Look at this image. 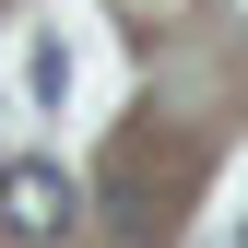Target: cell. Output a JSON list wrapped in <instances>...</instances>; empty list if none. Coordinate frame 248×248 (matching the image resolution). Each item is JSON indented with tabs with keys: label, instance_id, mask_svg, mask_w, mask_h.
Here are the masks:
<instances>
[{
	"label": "cell",
	"instance_id": "obj_1",
	"mask_svg": "<svg viewBox=\"0 0 248 248\" xmlns=\"http://www.w3.org/2000/svg\"><path fill=\"white\" fill-rule=\"evenodd\" d=\"M71 225H83V177L47 166V154H12L0 166V236L12 248H59Z\"/></svg>",
	"mask_w": 248,
	"mask_h": 248
},
{
	"label": "cell",
	"instance_id": "obj_2",
	"mask_svg": "<svg viewBox=\"0 0 248 248\" xmlns=\"http://www.w3.org/2000/svg\"><path fill=\"white\" fill-rule=\"evenodd\" d=\"M236 248H248V236H236Z\"/></svg>",
	"mask_w": 248,
	"mask_h": 248
}]
</instances>
